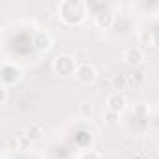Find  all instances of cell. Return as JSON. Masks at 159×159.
I'll return each mask as SVG.
<instances>
[{"label":"cell","instance_id":"obj_3","mask_svg":"<svg viewBox=\"0 0 159 159\" xmlns=\"http://www.w3.org/2000/svg\"><path fill=\"white\" fill-rule=\"evenodd\" d=\"M0 79H2V86L4 88H10V86H15L23 81V69L15 64H10L6 62L2 66V73H0Z\"/></svg>","mask_w":159,"mask_h":159},{"label":"cell","instance_id":"obj_15","mask_svg":"<svg viewBox=\"0 0 159 159\" xmlns=\"http://www.w3.org/2000/svg\"><path fill=\"white\" fill-rule=\"evenodd\" d=\"M8 90L10 88H4V86L0 88V105H2V107L8 103Z\"/></svg>","mask_w":159,"mask_h":159},{"label":"cell","instance_id":"obj_11","mask_svg":"<svg viewBox=\"0 0 159 159\" xmlns=\"http://www.w3.org/2000/svg\"><path fill=\"white\" fill-rule=\"evenodd\" d=\"M137 39H139V45H142V47H153L155 45V36L150 30H140L137 34Z\"/></svg>","mask_w":159,"mask_h":159},{"label":"cell","instance_id":"obj_14","mask_svg":"<svg viewBox=\"0 0 159 159\" xmlns=\"http://www.w3.org/2000/svg\"><path fill=\"white\" fill-rule=\"evenodd\" d=\"M79 159H101V155H99L98 152L90 150V152H83L81 155H79Z\"/></svg>","mask_w":159,"mask_h":159},{"label":"cell","instance_id":"obj_12","mask_svg":"<svg viewBox=\"0 0 159 159\" xmlns=\"http://www.w3.org/2000/svg\"><path fill=\"white\" fill-rule=\"evenodd\" d=\"M103 120H105L107 125H116L118 120H120V114H118V112H112V111H107V112L103 114Z\"/></svg>","mask_w":159,"mask_h":159},{"label":"cell","instance_id":"obj_1","mask_svg":"<svg viewBox=\"0 0 159 159\" xmlns=\"http://www.w3.org/2000/svg\"><path fill=\"white\" fill-rule=\"evenodd\" d=\"M58 17L67 26H79L88 17V4L81 0H64L58 4Z\"/></svg>","mask_w":159,"mask_h":159},{"label":"cell","instance_id":"obj_13","mask_svg":"<svg viewBox=\"0 0 159 159\" xmlns=\"http://www.w3.org/2000/svg\"><path fill=\"white\" fill-rule=\"evenodd\" d=\"M79 114H81L83 118H90L92 116V105L90 103H81V107H79Z\"/></svg>","mask_w":159,"mask_h":159},{"label":"cell","instance_id":"obj_10","mask_svg":"<svg viewBox=\"0 0 159 159\" xmlns=\"http://www.w3.org/2000/svg\"><path fill=\"white\" fill-rule=\"evenodd\" d=\"M41 135H43V129H41V125H39V124H30V125L25 129V137H26L30 142L39 140V139H41Z\"/></svg>","mask_w":159,"mask_h":159},{"label":"cell","instance_id":"obj_4","mask_svg":"<svg viewBox=\"0 0 159 159\" xmlns=\"http://www.w3.org/2000/svg\"><path fill=\"white\" fill-rule=\"evenodd\" d=\"M75 79L81 84H94L96 83V79H98V69L94 64L90 62H83V64H79L77 67V73H75Z\"/></svg>","mask_w":159,"mask_h":159},{"label":"cell","instance_id":"obj_9","mask_svg":"<svg viewBox=\"0 0 159 159\" xmlns=\"http://www.w3.org/2000/svg\"><path fill=\"white\" fill-rule=\"evenodd\" d=\"M111 84H112V88L116 90V92H122V90H125L127 86H129V77L127 75H112V79H111Z\"/></svg>","mask_w":159,"mask_h":159},{"label":"cell","instance_id":"obj_8","mask_svg":"<svg viewBox=\"0 0 159 159\" xmlns=\"http://www.w3.org/2000/svg\"><path fill=\"white\" fill-rule=\"evenodd\" d=\"M94 23H96V26L101 28V30H111V28L114 26V23H116V17H114L111 11H99V13H96Z\"/></svg>","mask_w":159,"mask_h":159},{"label":"cell","instance_id":"obj_5","mask_svg":"<svg viewBox=\"0 0 159 159\" xmlns=\"http://www.w3.org/2000/svg\"><path fill=\"white\" fill-rule=\"evenodd\" d=\"M32 45L34 49L39 52V54H45L52 49V36L47 32V30H38L34 34V39H32Z\"/></svg>","mask_w":159,"mask_h":159},{"label":"cell","instance_id":"obj_6","mask_svg":"<svg viewBox=\"0 0 159 159\" xmlns=\"http://www.w3.org/2000/svg\"><path fill=\"white\" fill-rule=\"evenodd\" d=\"M122 60L129 67H139L144 62V52H142L140 47H127L122 54Z\"/></svg>","mask_w":159,"mask_h":159},{"label":"cell","instance_id":"obj_2","mask_svg":"<svg viewBox=\"0 0 159 159\" xmlns=\"http://www.w3.org/2000/svg\"><path fill=\"white\" fill-rule=\"evenodd\" d=\"M51 67L58 77H71V75L77 73L79 64L71 54H58V56H54Z\"/></svg>","mask_w":159,"mask_h":159},{"label":"cell","instance_id":"obj_7","mask_svg":"<svg viewBox=\"0 0 159 159\" xmlns=\"http://www.w3.org/2000/svg\"><path fill=\"white\" fill-rule=\"evenodd\" d=\"M125 109H127V98L122 92H112L107 98V111H112V112L122 114Z\"/></svg>","mask_w":159,"mask_h":159}]
</instances>
